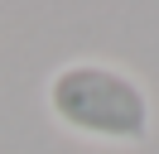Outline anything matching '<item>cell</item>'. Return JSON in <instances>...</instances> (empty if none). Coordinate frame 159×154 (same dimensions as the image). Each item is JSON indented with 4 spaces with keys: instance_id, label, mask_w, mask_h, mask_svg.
Wrapping results in <instances>:
<instances>
[{
    "instance_id": "1",
    "label": "cell",
    "mask_w": 159,
    "mask_h": 154,
    "mask_svg": "<svg viewBox=\"0 0 159 154\" xmlns=\"http://www.w3.org/2000/svg\"><path fill=\"white\" fill-rule=\"evenodd\" d=\"M48 116L92 144H145L154 135V101L135 72L101 58H72L48 77Z\"/></svg>"
}]
</instances>
